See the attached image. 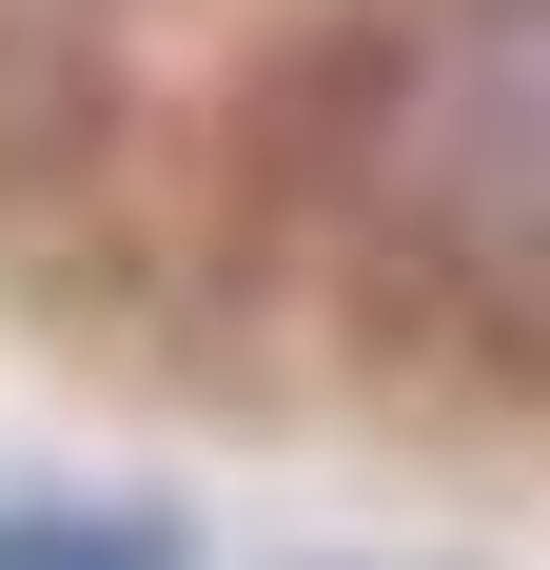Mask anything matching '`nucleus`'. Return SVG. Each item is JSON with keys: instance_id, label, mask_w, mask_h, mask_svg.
<instances>
[{"instance_id": "obj_1", "label": "nucleus", "mask_w": 550, "mask_h": 570, "mask_svg": "<svg viewBox=\"0 0 550 570\" xmlns=\"http://www.w3.org/2000/svg\"><path fill=\"white\" fill-rule=\"evenodd\" d=\"M334 177L433 276L550 295V0H354Z\"/></svg>"}, {"instance_id": "obj_2", "label": "nucleus", "mask_w": 550, "mask_h": 570, "mask_svg": "<svg viewBox=\"0 0 550 570\" xmlns=\"http://www.w3.org/2000/svg\"><path fill=\"white\" fill-rule=\"evenodd\" d=\"M0 570H177L158 512H0Z\"/></svg>"}]
</instances>
